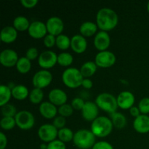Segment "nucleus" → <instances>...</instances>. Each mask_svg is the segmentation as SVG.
Returning <instances> with one entry per match:
<instances>
[{"label":"nucleus","mask_w":149,"mask_h":149,"mask_svg":"<svg viewBox=\"0 0 149 149\" xmlns=\"http://www.w3.org/2000/svg\"><path fill=\"white\" fill-rule=\"evenodd\" d=\"M118 21L119 17L116 12L108 7L99 10L96 15V24L97 27L104 31L114 29L118 24Z\"/></svg>","instance_id":"f257e3e1"},{"label":"nucleus","mask_w":149,"mask_h":149,"mask_svg":"<svg viewBox=\"0 0 149 149\" xmlns=\"http://www.w3.org/2000/svg\"><path fill=\"white\" fill-rule=\"evenodd\" d=\"M111 119L106 116H98L91 124V131L96 137L105 138L110 135L113 130Z\"/></svg>","instance_id":"f03ea898"},{"label":"nucleus","mask_w":149,"mask_h":149,"mask_svg":"<svg viewBox=\"0 0 149 149\" xmlns=\"http://www.w3.org/2000/svg\"><path fill=\"white\" fill-rule=\"evenodd\" d=\"M95 135L91 130L86 129L79 130L74 133V145L80 149H89L93 148L95 144Z\"/></svg>","instance_id":"7ed1b4c3"},{"label":"nucleus","mask_w":149,"mask_h":149,"mask_svg":"<svg viewBox=\"0 0 149 149\" xmlns=\"http://www.w3.org/2000/svg\"><path fill=\"white\" fill-rule=\"evenodd\" d=\"M83 79L84 77L81 71L77 68L70 67L63 72V82L70 88H77L81 86Z\"/></svg>","instance_id":"20e7f679"},{"label":"nucleus","mask_w":149,"mask_h":149,"mask_svg":"<svg viewBox=\"0 0 149 149\" xmlns=\"http://www.w3.org/2000/svg\"><path fill=\"white\" fill-rule=\"evenodd\" d=\"M95 103L99 109L111 114L116 112L118 106L117 100L113 95L108 93L99 94L95 99Z\"/></svg>","instance_id":"39448f33"},{"label":"nucleus","mask_w":149,"mask_h":149,"mask_svg":"<svg viewBox=\"0 0 149 149\" xmlns=\"http://www.w3.org/2000/svg\"><path fill=\"white\" fill-rule=\"evenodd\" d=\"M16 125L20 129L28 130L31 129L35 124V119L33 115L30 111L26 110L20 111L15 116Z\"/></svg>","instance_id":"423d86ee"},{"label":"nucleus","mask_w":149,"mask_h":149,"mask_svg":"<svg viewBox=\"0 0 149 149\" xmlns=\"http://www.w3.org/2000/svg\"><path fill=\"white\" fill-rule=\"evenodd\" d=\"M58 130L52 124H45L38 130V136L45 143H50L56 140Z\"/></svg>","instance_id":"0eeeda50"},{"label":"nucleus","mask_w":149,"mask_h":149,"mask_svg":"<svg viewBox=\"0 0 149 149\" xmlns=\"http://www.w3.org/2000/svg\"><path fill=\"white\" fill-rule=\"evenodd\" d=\"M52 81V74L47 70H40L33 75L32 83L36 88L42 89L47 87Z\"/></svg>","instance_id":"6e6552de"},{"label":"nucleus","mask_w":149,"mask_h":149,"mask_svg":"<svg viewBox=\"0 0 149 149\" xmlns=\"http://www.w3.org/2000/svg\"><path fill=\"white\" fill-rule=\"evenodd\" d=\"M116 55L111 51H100L96 55L95 62L96 65L101 68H109L116 62Z\"/></svg>","instance_id":"1a4fd4ad"},{"label":"nucleus","mask_w":149,"mask_h":149,"mask_svg":"<svg viewBox=\"0 0 149 149\" xmlns=\"http://www.w3.org/2000/svg\"><path fill=\"white\" fill-rule=\"evenodd\" d=\"M58 63V55L51 50L42 52L38 58V63L43 68H50Z\"/></svg>","instance_id":"9d476101"},{"label":"nucleus","mask_w":149,"mask_h":149,"mask_svg":"<svg viewBox=\"0 0 149 149\" xmlns=\"http://www.w3.org/2000/svg\"><path fill=\"white\" fill-rule=\"evenodd\" d=\"M47 32L53 36L61 34L64 29V23L62 19L57 16L50 17L46 23Z\"/></svg>","instance_id":"9b49d317"},{"label":"nucleus","mask_w":149,"mask_h":149,"mask_svg":"<svg viewBox=\"0 0 149 149\" xmlns=\"http://www.w3.org/2000/svg\"><path fill=\"white\" fill-rule=\"evenodd\" d=\"M28 32L29 34L34 39H41L45 37L47 32L46 23L39 20L33 21L31 23L30 26L28 29Z\"/></svg>","instance_id":"f8f14e48"},{"label":"nucleus","mask_w":149,"mask_h":149,"mask_svg":"<svg viewBox=\"0 0 149 149\" xmlns=\"http://www.w3.org/2000/svg\"><path fill=\"white\" fill-rule=\"evenodd\" d=\"M18 59L17 53L12 49H5L0 53V63L5 67L16 65Z\"/></svg>","instance_id":"ddd939ff"},{"label":"nucleus","mask_w":149,"mask_h":149,"mask_svg":"<svg viewBox=\"0 0 149 149\" xmlns=\"http://www.w3.org/2000/svg\"><path fill=\"white\" fill-rule=\"evenodd\" d=\"M99 108L95 103L92 101H87L84 103L81 109V115L85 120L93 122L98 117Z\"/></svg>","instance_id":"4468645a"},{"label":"nucleus","mask_w":149,"mask_h":149,"mask_svg":"<svg viewBox=\"0 0 149 149\" xmlns=\"http://www.w3.org/2000/svg\"><path fill=\"white\" fill-rule=\"evenodd\" d=\"M111 44V38L107 31H100L96 33L94 39V45L96 49L100 51H105Z\"/></svg>","instance_id":"2eb2a0df"},{"label":"nucleus","mask_w":149,"mask_h":149,"mask_svg":"<svg viewBox=\"0 0 149 149\" xmlns=\"http://www.w3.org/2000/svg\"><path fill=\"white\" fill-rule=\"evenodd\" d=\"M118 106L122 109H130L135 103V96L131 92L123 91L118 95L117 98Z\"/></svg>","instance_id":"dca6fc26"},{"label":"nucleus","mask_w":149,"mask_h":149,"mask_svg":"<svg viewBox=\"0 0 149 149\" xmlns=\"http://www.w3.org/2000/svg\"><path fill=\"white\" fill-rule=\"evenodd\" d=\"M49 102L53 103L55 106H62V105L66 103L67 101V95L65 92L61 89L55 88L52 89L48 95Z\"/></svg>","instance_id":"f3484780"},{"label":"nucleus","mask_w":149,"mask_h":149,"mask_svg":"<svg viewBox=\"0 0 149 149\" xmlns=\"http://www.w3.org/2000/svg\"><path fill=\"white\" fill-rule=\"evenodd\" d=\"M87 42L85 37L81 34H76L71 39V47L77 53L80 54L86 50Z\"/></svg>","instance_id":"a211bd4d"},{"label":"nucleus","mask_w":149,"mask_h":149,"mask_svg":"<svg viewBox=\"0 0 149 149\" xmlns=\"http://www.w3.org/2000/svg\"><path fill=\"white\" fill-rule=\"evenodd\" d=\"M58 110L56 106L49 101L43 102L39 106V112L46 119H52L56 116Z\"/></svg>","instance_id":"6ab92c4d"},{"label":"nucleus","mask_w":149,"mask_h":149,"mask_svg":"<svg viewBox=\"0 0 149 149\" xmlns=\"http://www.w3.org/2000/svg\"><path fill=\"white\" fill-rule=\"evenodd\" d=\"M133 127L140 133H146L149 132V116L146 114H141L135 119Z\"/></svg>","instance_id":"aec40b11"},{"label":"nucleus","mask_w":149,"mask_h":149,"mask_svg":"<svg viewBox=\"0 0 149 149\" xmlns=\"http://www.w3.org/2000/svg\"><path fill=\"white\" fill-rule=\"evenodd\" d=\"M1 40L4 43H12L17 37V31L13 26H5L1 29Z\"/></svg>","instance_id":"412c9836"},{"label":"nucleus","mask_w":149,"mask_h":149,"mask_svg":"<svg viewBox=\"0 0 149 149\" xmlns=\"http://www.w3.org/2000/svg\"><path fill=\"white\" fill-rule=\"evenodd\" d=\"M97 26L96 23H93L92 21H86L81 23L79 28V31L81 33V35L83 36H93L96 33L97 30Z\"/></svg>","instance_id":"4be33fe9"},{"label":"nucleus","mask_w":149,"mask_h":149,"mask_svg":"<svg viewBox=\"0 0 149 149\" xmlns=\"http://www.w3.org/2000/svg\"><path fill=\"white\" fill-rule=\"evenodd\" d=\"M97 66L95 62L93 61H87L80 68V71L82 74L84 78H90L92 76L94 75L97 70Z\"/></svg>","instance_id":"5701e85b"},{"label":"nucleus","mask_w":149,"mask_h":149,"mask_svg":"<svg viewBox=\"0 0 149 149\" xmlns=\"http://www.w3.org/2000/svg\"><path fill=\"white\" fill-rule=\"evenodd\" d=\"M29 93L27 87L23 84L15 85L12 89V95L18 100H23L29 96Z\"/></svg>","instance_id":"b1692460"},{"label":"nucleus","mask_w":149,"mask_h":149,"mask_svg":"<svg viewBox=\"0 0 149 149\" xmlns=\"http://www.w3.org/2000/svg\"><path fill=\"white\" fill-rule=\"evenodd\" d=\"M31 23L27 17L25 16L20 15L16 17L13 20V27L17 31H24L29 29Z\"/></svg>","instance_id":"393cba45"},{"label":"nucleus","mask_w":149,"mask_h":149,"mask_svg":"<svg viewBox=\"0 0 149 149\" xmlns=\"http://www.w3.org/2000/svg\"><path fill=\"white\" fill-rule=\"evenodd\" d=\"M111 119L113 125L117 129H122L125 127L127 124V119L124 114L119 112H114L111 113Z\"/></svg>","instance_id":"a878e982"},{"label":"nucleus","mask_w":149,"mask_h":149,"mask_svg":"<svg viewBox=\"0 0 149 149\" xmlns=\"http://www.w3.org/2000/svg\"><path fill=\"white\" fill-rule=\"evenodd\" d=\"M12 96V89L9 86L1 84L0 86V106L8 103Z\"/></svg>","instance_id":"bb28decb"},{"label":"nucleus","mask_w":149,"mask_h":149,"mask_svg":"<svg viewBox=\"0 0 149 149\" xmlns=\"http://www.w3.org/2000/svg\"><path fill=\"white\" fill-rule=\"evenodd\" d=\"M15 66L19 72L21 74H26L30 71L31 68V63L30 60L28 59L26 57H21L19 58Z\"/></svg>","instance_id":"cd10ccee"},{"label":"nucleus","mask_w":149,"mask_h":149,"mask_svg":"<svg viewBox=\"0 0 149 149\" xmlns=\"http://www.w3.org/2000/svg\"><path fill=\"white\" fill-rule=\"evenodd\" d=\"M74 136V133L69 128L63 127L61 130H58V139L63 143H68L73 141Z\"/></svg>","instance_id":"c85d7f7f"},{"label":"nucleus","mask_w":149,"mask_h":149,"mask_svg":"<svg viewBox=\"0 0 149 149\" xmlns=\"http://www.w3.org/2000/svg\"><path fill=\"white\" fill-rule=\"evenodd\" d=\"M56 45L59 49H67L71 46V39L67 35L61 33L56 36Z\"/></svg>","instance_id":"c756f323"},{"label":"nucleus","mask_w":149,"mask_h":149,"mask_svg":"<svg viewBox=\"0 0 149 149\" xmlns=\"http://www.w3.org/2000/svg\"><path fill=\"white\" fill-rule=\"evenodd\" d=\"M43 97L44 93L42 89L34 87L29 93V100L31 103H34V104L40 103Z\"/></svg>","instance_id":"7c9ffc66"},{"label":"nucleus","mask_w":149,"mask_h":149,"mask_svg":"<svg viewBox=\"0 0 149 149\" xmlns=\"http://www.w3.org/2000/svg\"><path fill=\"white\" fill-rule=\"evenodd\" d=\"M74 58L71 54L68 52H61L58 55V63L62 66H68L71 65Z\"/></svg>","instance_id":"2f4dec72"},{"label":"nucleus","mask_w":149,"mask_h":149,"mask_svg":"<svg viewBox=\"0 0 149 149\" xmlns=\"http://www.w3.org/2000/svg\"><path fill=\"white\" fill-rule=\"evenodd\" d=\"M1 111L3 116H6V117H15L17 113L16 108L12 103H7L1 106Z\"/></svg>","instance_id":"473e14b6"},{"label":"nucleus","mask_w":149,"mask_h":149,"mask_svg":"<svg viewBox=\"0 0 149 149\" xmlns=\"http://www.w3.org/2000/svg\"><path fill=\"white\" fill-rule=\"evenodd\" d=\"M16 122L15 117H6L3 116L0 121L1 127L4 130H10L15 126Z\"/></svg>","instance_id":"72a5a7b5"},{"label":"nucleus","mask_w":149,"mask_h":149,"mask_svg":"<svg viewBox=\"0 0 149 149\" xmlns=\"http://www.w3.org/2000/svg\"><path fill=\"white\" fill-rule=\"evenodd\" d=\"M58 112L61 116H63V117H68V116L72 115L73 112H74V109L71 106V105L65 103V104L59 106Z\"/></svg>","instance_id":"f704fd0d"},{"label":"nucleus","mask_w":149,"mask_h":149,"mask_svg":"<svg viewBox=\"0 0 149 149\" xmlns=\"http://www.w3.org/2000/svg\"><path fill=\"white\" fill-rule=\"evenodd\" d=\"M138 108L141 113L146 114L149 113V97H146L141 99L138 103Z\"/></svg>","instance_id":"c9c22d12"},{"label":"nucleus","mask_w":149,"mask_h":149,"mask_svg":"<svg viewBox=\"0 0 149 149\" xmlns=\"http://www.w3.org/2000/svg\"><path fill=\"white\" fill-rule=\"evenodd\" d=\"M65 123H66L65 118L61 116V115H59V116H56L54 118L52 125H53L58 130H61L62 129V128L65 127Z\"/></svg>","instance_id":"e433bc0d"},{"label":"nucleus","mask_w":149,"mask_h":149,"mask_svg":"<svg viewBox=\"0 0 149 149\" xmlns=\"http://www.w3.org/2000/svg\"><path fill=\"white\" fill-rule=\"evenodd\" d=\"M44 45L48 48L52 47L55 45H56V37L52 34H47L44 38Z\"/></svg>","instance_id":"4c0bfd02"},{"label":"nucleus","mask_w":149,"mask_h":149,"mask_svg":"<svg viewBox=\"0 0 149 149\" xmlns=\"http://www.w3.org/2000/svg\"><path fill=\"white\" fill-rule=\"evenodd\" d=\"M47 149H66V146L63 141L55 140L47 144Z\"/></svg>","instance_id":"58836bf2"},{"label":"nucleus","mask_w":149,"mask_h":149,"mask_svg":"<svg viewBox=\"0 0 149 149\" xmlns=\"http://www.w3.org/2000/svg\"><path fill=\"white\" fill-rule=\"evenodd\" d=\"M84 103H85V102L84 101V100L81 97H77L73 99L71 105L74 109H76V110H81L83 109V107H84Z\"/></svg>","instance_id":"ea45409f"},{"label":"nucleus","mask_w":149,"mask_h":149,"mask_svg":"<svg viewBox=\"0 0 149 149\" xmlns=\"http://www.w3.org/2000/svg\"><path fill=\"white\" fill-rule=\"evenodd\" d=\"M38 55H39V52H38V49L36 47L29 48L26 52V57L30 61H33V60L37 58Z\"/></svg>","instance_id":"a19ab883"},{"label":"nucleus","mask_w":149,"mask_h":149,"mask_svg":"<svg viewBox=\"0 0 149 149\" xmlns=\"http://www.w3.org/2000/svg\"><path fill=\"white\" fill-rule=\"evenodd\" d=\"M93 149H113V147L111 143L106 141H99V142L95 143Z\"/></svg>","instance_id":"79ce46f5"},{"label":"nucleus","mask_w":149,"mask_h":149,"mask_svg":"<svg viewBox=\"0 0 149 149\" xmlns=\"http://www.w3.org/2000/svg\"><path fill=\"white\" fill-rule=\"evenodd\" d=\"M20 3L26 8H33L37 4L38 0H21Z\"/></svg>","instance_id":"37998d69"},{"label":"nucleus","mask_w":149,"mask_h":149,"mask_svg":"<svg viewBox=\"0 0 149 149\" xmlns=\"http://www.w3.org/2000/svg\"><path fill=\"white\" fill-rule=\"evenodd\" d=\"M7 138L4 132H0V149H4L7 146Z\"/></svg>","instance_id":"c03bdc74"},{"label":"nucleus","mask_w":149,"mask_h":149,"mask_svg":"<svg viewBox=\"0 0 149 149\" xmlns=\"http://www.w3.org/2000/svg\"><path fill=\"white\" fill-rule=\"evenodd\" d=\"M81 85L84 87L85 89H91L93 85V83L92 80L90 78H84L82 81V84Z\"/></svg>","instance_id":"a18cd8bd"},{"label":"nucleus","mask_w":149,"mask_h":149,"mask_svg":"<svg viewBox=\"0 0 149 149\" xmlns=\"http://www.w3.org/2000/svg\"><path fill=\"white\" fill-rule=\"evenodd\" d=\"M130 113L132 115L133 117H138V116L141 115V111H140V109L138 107H136V106H132V108L130 109Z\"/></svg>","instance_id":"49530a36"},{"label":"nucleus","mask_w":149,"mask_h":149,"mask_svg":"<svg viewBox=\"0 0 149 149\" xmlns=\"http://www.w3.org/2000/svg\"><path fill=\"white\" fill-rule=\"evenodd\" d=\"M40 148L41 149H47V145H46V144H45V143L41 144Z\"/></svg>","instance_id":"de8ad7c7"},{"label":"nucleus","mask_w":149,"mask_h":149,"mask_svg":"<svg viewBox=\"0 0 149 149\" xmlns=\"http://www.w3.org/2000/svg\"><path fill=\"white\" fill-rule=\"evenodd\" d=\"M147 10H148V12L149 13V1L148 2V4H147Z\"/></svg>","instance_id":"09e8293b"}]
</instances>
